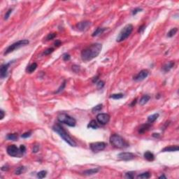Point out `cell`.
Returning a JSON list of instances; mask_svg holds the SVG:
<instances>
[{
  "label": "cell",
  "mask_w": 179,
  "mask_h": 179,
  "mask_svg": "<svg viewBox=\"0 0 179 179\" xmlns=\"http://www.w3.org/2000/svg\"><path fill=\"white\" fill-rule=\"evenodd\" d=\"M102 49V45L98 43H93L83 49L81 52V59L84 62H88L97 58Z\"/></svg>",
  "instance_id": "obj_1"
},
{
  "label": "cell",
  "mask_w": 179,
  "mask_h": 179,
  "mask_svg": "<svg viewBox=\"0 0 179 179\" xmlns=\"http://www.w3.org/2000/svg\"><path fill=\"white\" fill-rule=\"evenodd\" d=\"M53 130L54 132H55L56 133H58L60 137L65 142H66L68 144H69L71 146L74 147L76 146V143L75 142V141L69 135V134L66 132V130L64 129V127L62 126H61L60 124L58 123V124L54 125L53 127Z\"/></svg>",
  "instance_id": "obj_2"
},
{
  "label": "cell",
  "mask_w": 179,
  "mask_h": 179,
  "mask_svg": "<svg viewBox=\"0 0 179 179\" xmlns=\"http://www.w3.org/2000/svg\"><path fill=\"white\" fill-rule=\"evenodd\" d=\"M111 144L116 148H125L129 146L128 143L118 134H114L110 137Z\"/></svg>",
  "instance_id": "obj_3"
},
{
  "label": "cell",
  "mask_w": 179,
  "mask_h": 179,
  "mask_svg": "<svg viewBox=\"0 0 179 179\" xmlns=\"http://www.w3.org/2000/svg\"><path fill=\"white\" fill-rule=\"evenodd\" d=\"M133 25L132 24H128L127 25H125L123 29L120 31L119 35L118 36L117 39H116V41L117 42H122L124 40H125L126 39H127L129 35L132 34V31H133Z\"/></svg>",
  "instance_id": "obj_4"
},
{
  "label": "cell",
  "mask_w": 179,
  "mask_h": 179,
  "mask_svg": "<svg viewBox=\"0 0 179 179\" xmlns=\"http://www.w3.org/2000/svg\"><path fill=\"white\" fill-rule=\"evenodd\" d=\"M29 43H30V41L27 39H23V40H20V41H18L17 42H15L13 44L10 45L6 49V51H5L4 54V55H8V53H11V52H13V51H16V50L21 48V47H23V46L28 45Z\"/></svg>",
  "instance_id": "obj_5"
},
{
  "label": "cell",
  "mask_w": 179,
  "mask_h": 179,
  "mask_svg": "<svg viewBox=\"0 0 179 179\" xmlns=\"http://www.w3.org/2000/svg\"><path fill=\"white\" fill-rule=\"evenodd\" d=\"M58 120L60 122L66 124L69 127H74L76 124V119L66 113H60L58 116Z\"/></svg>",
  "instance_id": "obj_6"
},
{
  "label": "cell",
  "mask_w": 179,
  "mask_h": 179,
  "mask_svg": "<svg viewBox=\"0 0 179 179\" xmlns=\"http://www.w3.org/2000/svg\"><path fill=\"white\" fill-rule=\"evenodd\" d=\"M107 144L105 142H94L90 144V148L94 152L102 151L106 148Z\"/></svg>",
  "instance_id": "obj_7"
},
{
  "label": "cell",
  "mask_w": 179,
  "mask_h": 179,
  "mask_svg": "<svg viewBox=\"0 0 179 179\" xmlns=\"http://www.w3.org/2000/svg\"><path fill=\"white\" fill-rule=\"evenodd\" d=\"M6 151H7V153L11 157H17V156H19L20 155H23L20 152V148H18L16 145H13V144L9 145L7 147Z\"/></svg>",
  "instance_id": "obj_8"
},
{
  "label": "cell",
  "mask_w": 179,
  "mask_h": 179,
  "mask_svg": "<svg viewBox=\"0 0 179 179\" xmlns=\"http://www.w3.org/2000/svg\"><path fill=\"white\" fill-rule=\"evenodd\" d=\"M97 120L101 125H106L110 120V116L108 113H99L97 116Z\"/></svg>",
  "instance_id": "obj_9"
},
{
  "label": "cell",
  "mask_w": 179,
  "mask_h": 179,
  "mask_svg": "<svg viewBox=\"0 0 179 179\" xmlns=\"http://www.w3.org/2000/svg\"><path fill=\"white\" fill-rule=\"evenodd\" d=\"M148 71L147 69H143L139 73H138L135 76H134V80L136 81H141L147 78L148 76Z\"/></svg>",
  "instance_id": "obj_10"
},
{
  "label": "cell",
  "mask_w": 179,
  "mask_h": 179,
  "mask_svg": "<svg viewBox=\"0 0 179 179\" xmlns=\"http://www.w3.org/2000/svg\"><path fill=\"white\" fill-rule=\"evenodd\" d=\"M13 62V61L11 62H9L6 64H2L1 68H0V76L1 78H4L5 77L7 76L8 75V68L11 65V64Z\"/></svg>",
  "instance_id": "obj_11"
},
{
  "label": "cell",
  "mask_w": 179,
  "mask_h": 179,
  "mask_svg": "<svg viewBox=\"0 0 179 179\" xmlns=\"http://www.w3.org/2000/svg\"><path fill=\"white\" fill-rule=\"evenodd\" d=\"M118 157L120 160H122L124 161H128V160H133L135 157V155L132 152H121V153L118 154Z\"/></svg>",
  "instance_id": "obj_12"
},
{
  "label": "cell",
  "mask_w": 179,
  "mask_h": 179,
  "mask_svg": "<svg viewBox=\"0 0 179 179\" xmlns=\"http://www.w3.org/2000/svg\"><path fill=\"white\" fill-rule=\"evenodd\" d=\"M90 25V22L89 21H82L77 24L76 27L79 31H85L88 29V27Z\"/></svg>",
  "instance_id": "obj_13"
},
{
  "label": "cell",
  "mask_w": 179,
  "mask_h": 179,
  "mask_svg": "<svg viewBox=\"0 0 179 179\" xmlns=\"http://www.w3.org/2000/svg\"><path fill=\"white\" fill-rule=\"evenodd\" d=\"M174 64H175L174 62H172V61L169 62H167V63L164 64V66H162V70L164 72H168V71H169L174 66Z\"/></svg>",
  "instance_id": "obj_14"
},
{
  "label": "cell",
  "mask_w": 179,
  "mask_h": 179,
  "mask_svg": "<svg viewBox=\"0 0 179 179\" xmlns=\"http://www.w3.org/2000/svg\"><path fill=\"white\" fill-rule=\"evenodd\" d=\"M150 127H151V125L150 123H146V124L141 125V127H139V134H144V133L146 132L147 131H148Z\"/></svg>",
  "instance_id": "obj_15"
},
{
  "label": "cell",
  "mask_w": 179,
  "mask_h": 179,
  "mask_svg": "<svg viewBox=\"0 0 179 179\" xmlns=\"http://www.w3.org/2000/svg\"><path fill=\"white\" fill-rule=\"evenodd\" d=\"M179 149L178 146H167L163 148L162 152H174V151H178Z\"/></svg>",
  "instance_id": "obj_16"
},
{
  "label": "cell",
  "mask_w": 179,
  "mask_h": 179,
  "mask_svg": "<svg viewBox=\"0 0 179 179\" xmlns=\"http://www.w3.org/2000/svg\"><path fill=\"white\" fill-rule=\"evenodd\" d=\"M144 158L149 161V162H152L155 160V156L153 155V153H152L150 151H146L145 153H144Z\"/></svg>",
  "instance_id": "obj_17"
},
{
  "label": "cell",
  "mask_w": 179,
  "mask_h": 179,
  "mask_svg": "<svg viewBox=\"0 0 179 179\" xmlns=\"http://www.w3.org/2000/svg\"><path fill=\"white\" fill-rule=\"evenodd\" d=\"M99 171V168H94V169H88V170L84 171L83 174H84L85 175L90 176V175H93V174H97Z\"/></svg>",
  "instance_id": "obj_18"
},
{
  "label": "cell",
  "mask_w": 179,
  "mask_h": 179,
  "mask_svg": "<svg viewBox=\"0 0 179 179\" xmlns=\"http://www.w3.org/2000/svg\"><path fill=\"white\" fill-rule=\"evenodd\" d=\"M150 99V97L149 95H147V94H146V95L143 96V97L140 99V101H139L140 105H141V106L145 105L146 104L148 103V101H149Z\"/></svg>",
  "instance_id": "obj_19"
},
{
  "label": "cell",
  "mask_w": 179,
  "mask_h": 179,
  "mask_svg": "<svg viewBox=\"0 0 179 179\" xmlns=\"http://www.w3.org/2000/svg\"><path fill=\"white\" fill-rule=\"evenodd\" d=\"M37 66H38L37 64H36V62H34V63L31 64L30 66H27V68L26 71H27V72H28V73L31 74V73L34 72V71L36 69Z\"/></svg>",
  "instance_id": "obj_20"
},
{
  "label": "cell",
  "mask_w": 179,
  "mask_h": 179,
  "mask_svg": "<svg viewBox=\"0 0 179 179\" xmlns=\"http://www.w3.org/2000/svg\"><path fill=\"white\" fill-rule=\"evenodd\" d=\"M6 139L10 141H17L18 139V135L16 133L14 134H8L6 136Z\"/></svg>",
  "instance_id": "obj_21"
},
{
  "label": "cell",
  "mask_w": 179,
  "mask_h": 179,
  "mask_svg": "<svg viewBox=\"0 0 179 179\" xmlns=\"http://www.w3.org/2000/svg\"><path fill=\"white\" fill-rule=\"evenodd\" d=\"M88 127H90V128H92L94 129H96L99 127V125H98V123L97 122V121L95 120H92L90 123L88 125Z\"/></svg>",
  "instance_id": "obj_22"
},
{
  "label": "cell",
  "mask_w": 179,
  "mask_h": 179,
  "mask_svg": "<svg viewBox=\"0 0 179 179\" xmlns=\"http://www.w3.org/2000/svg\"><path fill=\"white\" fill-rule=\"evenodd\" d=\"M158 117H159V113L152 114V115L148 116V122H150V123H152V122H154L158 118Z\"/></svg>",
  "instance_id": "obj_23"
},
{
  "label": "cell",
  "mask_w": 179,
  "mask_h": 179,
  "mask_svg": "<svg viewBox=\"0 0 179 179\" xmlns=\"http://www.w3.org/2000/svg\"><path fill=\"white\" fill-rule=\"evenodd\" d=\"M105 30H106V28H101V27H98L97 30H95V31L92 33V36H98V35H99L100 34H102V33H103Z\"/></svg>",
  "instance_id": "obj_24"
},
{
  "label": "cell",
  "mask_w": 179,
  "mask_h": 179,
  "mask_svg": "<svg viewBox=\"0 0 179 179\" xmlns=\"http://www.w3.org/2000/svg\"><path fill=\"white\" fill-rule=\"evenodd\" d=\"M150 177V174L149 172H144V173H142L139 175L137 176V179H149Z\"/></svg>",
  "instance_id": "obj_25"
},
{
  "label": "cell",
  "mask_w": 179,
  "mask_h": 179,
  "mask_svg": "<svg viewBox=\"0 0 179 179\" xmlns=\"http://www.w3.org/2000/svg\"><path fill=\"white\" fill-rule=\"evenodd\" d=\"M124 97V94L122 93H118V94H113L110 96L111 98L113 99H120Z\"/></svg>",
  "instance_id": "obj_26"
},
{
  "label": "cell",
  "mask_w": 179,
  "mask_h": 179,
  "mask_svg": "<svg viewBox=\"0 0 179 179\" xmlns=\"http://www.w3.org/2000/svg\"><path fill=\"white\" fill-rule=\"evenodd\" d=\"M177 31H178V28H176V27L172 28L171 30L168 32L167 36H168V37H172V36H174L176 34Z\"/></svg>",
  "instance_id": "obj_27"
},
{
  "label": "cell",
  "mask_w": 179,
  "mask_h": 179,
  "mask_svg": "<svg viewBox=\"0 0 179 179\" xmlns=\"http://www.w3.org/2000/svg\"><path fill=\"white\" fill-rule=\"evenodd\" d=\"M57 36V33L55 32H53V33H50L48 34V36H46V41H50V40H53V39H55Z\"/></svg>",
  "instance_id": "obj_28"
},
{
  "label": "cell",
  "mask_w": 179,
  "mask_h": 179,
  "mask_svg": "<svg viewBox=\"0 0 179 179\" xmlns=\"http://www.w3.org/2000/svg\"><path fill=\"white\" fill-rule=\"evenodd\" d=\"M46 175H47L46 171L43 170V171H39V172L37 174V177H38L39 179H43V178H45V177L46 176Z\"/></svg>",
  "instance_id": "obj_29"
},
{
  "label": "cell",
  "mask_w": 179,
  "mask_h": 179,
  "mask_svg": "<svg viewBox=\"0 0 179 179\" xmlns=\"http://www.w3.org/2000/svg\"><path fill=\"white\" fill-rule=\"evenodd\" d=\"M25 168L24 167H20L17 168V169L15 171V174L16 175H20V174H23L25 171Z\"/></svg>",
  "instance_id": "obj_30"
},
{
  "label": "cell",
  "mask_w": 179,
  "mask_h": 179,
  "mask_svg": "<svg viewBox=\"0 0 179 179\" xmlns=\"http://www.w3.org/2000/svg\"><path fill=\"white\" fill-rule=\"evenodd\" d=\"M102 109V104H98L97 106H95L94 107L92 108V112H98V111H100Z\"/></svg>",
  "instance_id": "obj_31"
},
{
  "label": "cell",
  "mask_w": 179,
  "mask_h": 179,
  "mask_svg": "<svg viewBox=\"0 0 179 179\" xmlns=\"http://www.w3.org/2000/svg\"><path fill=\"white\" fill-rule=\"evenodd\" d=\"M134 175H135V172H134V171H129V172H127L125 174V177L127 179H132L134 178Z\"/></svg>",
  "instance_id": "obj_32"
},
{
  "label": "cell",
  "mask_w": 179,
  "mask_h": 179,
  "mask_svg": "<svg viewBox=\"0 0 179 179\" xmlns=\"http://www.w3.org/2000/svg\"><path fill=\"white\" fill-rule=\"evenodd\" d=\"M65 86H66V81H64V83H62V85L60 86V88L55 92V94H58V93H60V92H62L63 90L64 89Z\"/></svg>",
  "instance_id": "obj_33"
},
{
  "label": "cell",
  "mask_w": 179,
  "mask_h": 179,
  "mask_svg": "<svg viewBox=\"0 0 179 179\" xmlns=\"http://www.w3.org/2000/svg\"><path fill=\"white\" fill-rule=\"evenodd\" d=\"M53 51H54V48H47V49L43 52V54H44L45 55H50L51 53H52Z\"/></svg>",
  "instance_id": "obj_34"
},
{
  "label": "cell",
  "mask_w": 179,
  "mask_h": 179,
  "mask_svg": "<svg viewBox=\"0 0 179 179\" xmlns=\"http://www.w3.org/2000/svg\"><path fill=\"white\" fill-rule=\"evenodd\" d=\"M12 11H13V8H9L7 11V12L6 13V14L4 16V20H8V18H9V16H10L11 13H12Z\"/></svg>",
  "instance_id": "obj_35"
},
{
  "label": "cell",
  "mask_w": 179,
  "mask_h": 179,
  "mask_svg": "<svg viewBox=\"0 0 179 179\" xmlns=\"http://www.w3.org/2000/svg\"><path fill=\"white\" fill-rule=\"evenodd\" d=\"M97 86L98 89H101L104 86V82L102 81H99L97 83Z\"/></svg>",
  "instance_id": "obj_36"
},
{
  "label": "cell",
  "mask_w": 179,
  "mask_h": 179,
  "mask_svg": "<svg viewBox=\"0 0 179 179\" xmlns=\"http://www.w3.org/2000/svg\"><path fill=\"white\" fill-rule=\"evenodd\" d=\"M31 135V132L29 131V132H25L24 134H23L21 135V137H22V138L26 139V138L30 137Z\"/></svg>",
  "instance_id": "obj_37"
},
{
  "label": "cell",
  "mask_w": 179,
  "mask_h": 179,
  "mask_svg": "<svg viewBox=\"0 0 179 179\" xmlns=\"http://www.w3.org/2000/svg\"><path fill=\"white\" fill-rule=\"evenodd\" d=\"M62 58H63V60H64V61H69V60H70L71 57H70V55L68 53H64L62 55Z\"/></svg>",
  "instance_id": "obj_38"
},
{
  "label": "cell",
  "mask_w": 179,
  "mask_h": 179,
  "mask_svg": "<svg viewBox=\"0 0 179 179\" xmlns=\"http://www.w3.org/2000/svg\"><path fill=\"white\" fill-rule=\"evenodd\" d=\"M143 9L142 8H136L134 10H133V11H132V15H136L137 13H139V12H141V11H142Z\"/></svg>",
  "instance_id": "obj_39"
},
{
  "label": "cell",
  "mask_w": 179,
  "mask_h": 179,
  "mask_svg": "<svg viewBox=\"0 0 179 179\" xmlns=\"http://www.w3.org/2000/svg\"><path fill=\"white\" fill-rule=\"evenodd\" d=\"M72 70L74 71V72H78L79 70H80V66H78V65H74L72 66Z\"/></svg>",
  "instance_id": "obj_40"
},
{
  "label": "cell",
  "mask_w": 179,
  "mask_h": 179,
  "mask_svg": "<svg viewBox=\"0 0 179 179\" xmlns=\"http://www.w3.org/2000/svg\"><path fill=\"white\" fill-rule=\"evenodd\" d=\"M39 145H35V146H34V147H33L32 152H34V153H36V152H37L39 151Z\"/></svg>",
  "instance_id": "obj_41"
},
{
  "label": "cell",
  "mask_w": 179,
  "mask_h": 179,
  "mask_svg": "<svg viewBox=\"0 0 179 179\" xmlns=\"http://www.w3.org/2000/svg\"><path fill=\"white\" fill-rule=\"evenodd\" d=\"M20 150L21 153L23 155V154L25 152V151H26V148H25V146L24 145H21L20 147Z\"/></svg>",
  "instance_id": "obj_42"
},
{
  "label": "cell",
  "mask_w": 179,
  "mask_h": 179,
  "mask_svg": "<svg viewBox=\"0 0 179 179\" xmlns=\"http://www.w3.org/2000/svg\"><path fill=\"white\" fill-rule=\"evenodd\" d=\"M145 28H146V25H141L140 27H139V29L138 30V32H139V33H141V32H143L144 30H145Z\"/></svg>",
  "instance_id": "obj_43"
},
{
  "label": "cell",
  "mask_w": 179,
  "mask_h": 179,
  "mask_svg": "<svg viewBox=\"0 0 179 179\" xmlns=\"http://www.w3.org/2000/svg\"><path fill=\"white\" fill-rule=\"evenodd\" d=\"M54 44H55V46L56 47H59L60 45L62 44V43H61V41H60V40H57V41L55 42Z\"/></svg>",
  "instance_id": "obj_44"
},
{
  "label": "cell",
  "mask_w": 179,
  "mask_h": 179,
  "mask_svg": "<svg viewBox=\"0 0 179 179\" xmlns=\"http://www.w3.org/2000/svg\"><path fill=\"white\" fill-rule=\"evenodd\" d=\"M98 79H99V76H96V77L93 78V79H92V82H93L94 83H97Z\"/></svg>",
  "instance_id": "obj_45"
},
{
  "label": "cell",
  "mask_w": 179,
  "mask_h": 179,
  "mask_svg": "<svg viewBox=\"0 0 179 179\" xmlns=\"http://www.w3.org/2000/svg\"><path fill=\"white\" fill-rule=\"evenodd\" d=\"M0 113H1V117H0V119L2 120L4 118V111L3 110H1L0 111Z\"/></svg>",
  "instance_id": "obj_46"
},
{
  "label": "cell",
  "mask_w": 179,
  "mask_h": 179,
  "mask_svg": "<svg viewBox=\"0 0 179 179\" xmlns=\"http://www.w3.org/2000/svg\"><path fill=\"white\" fill-rule=\"evenodd\" d=\"M2 171H7L8 169V167L7 166V165H4V166H3L2 167H1V169Z\"/></svg>",
  "instance_id": "obj_47"
},
{
  "label": "cell",
  "mask_w": 179,
  "mask_h": 179,
  "mask_svg": "<svg viewBox=\"0 0 179 179\" xmlns=\"http://www.w3.org/2000/svg\"><path fill=\"white\" fill-rule=\"evenodd\" d=\"M136 100H137V99H136V98L134 100H133V101H132V103L131 104V105H130V106H134V105H135V104H136Z\"/></svg>",
  "instance_id": "obj_48"
},
{
  "label": "cell",
  "mask_w": 179,
  "mask_h": 179,
  "mask_svg": "<svg viewBox=\"0 0 179 179\" xmlns=\"http://www.w3.org/2000/svg\"><path fill=\"white\" fill-rule=\"evenodd\" d=\"M152 136L155 137V138H158L160 136V134H156V133H154L152 134Z\"/></svg>",
  "instance_id": "obj_49"
},
{
  "label": "cell",
  "mask_w": 179,
  "mask_h": 179,
  "mask_svg": "<svg viewBox=\"0 0 179 179\" xmlns=\"http://www.w3.org/2000/svg\"><path fill=\"white\" fill-rule=\"evenodd\" d=\"M159 179H167V177L165 176H164V175H162L161 176L159 177Z\"/></svg>",
  "instance_id": "obj_50"
}]
</instances>
